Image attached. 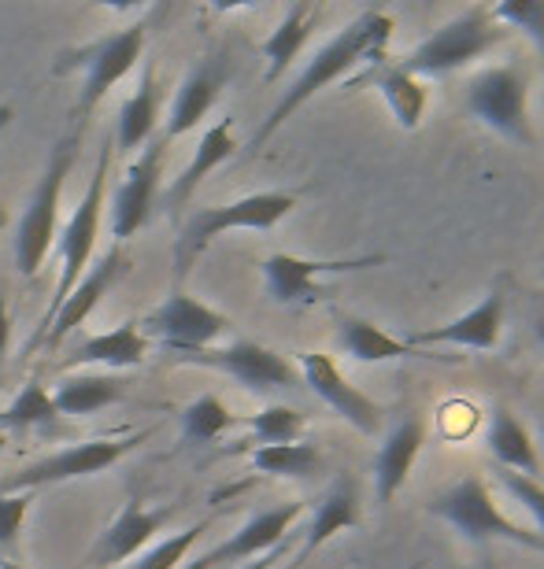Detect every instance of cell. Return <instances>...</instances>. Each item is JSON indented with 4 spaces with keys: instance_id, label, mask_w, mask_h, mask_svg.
<instances>
[{
    "instance_id": "cell-1",
    "label": "cell",
    "mask_w": 544,
    "mask_h": 569,
    "mask_svg": "<svg viewBox=\"0 0 544 569\" xmlns=\"http://www.w3.org/2000/svg\"><path fill=\"white\" fill-rule=\"evenodd\" d=\"M393 30H396V22H393L389 11H363L359 19L348 22V27L337 33L334 41H326L323 49L311 56V63L304 67L297 82L281 93L278 104L270 108V116L259 122L253 141L245 144V156L259 152V148L275 138V133L286 127V122L297 116V111L308 104L311 97H319L326 86L342 82V78L353 71L356 63L385 60V49H389V41H393Z\"/></svg>"
},
{
    "instance_id": "cell-2",
    "label": "cell",
    "mask_w": 544,
    "mask_h": 569,
    "mask_svg": "<svg viewBox=\"0 0 544 569\" xmlns=\"http://www.w3.org/2000/svg\"><path fill=\"white\" fill-rule=\"evenodd\" d=\"M507 38V30L493 19L489 4H471L459 16H452L445 27H437L426 41H418L412 52L404 56L400 67L412 78H448L482 60L496 44Z\"/></svg>"
},
{
    "instance_id": "cell-3",
    "label": "cell",
    "mask_w": 544,
    "mask_h": 569,
    "mask_svg": "<svg viewBox=\"0 0 544 569\" xmlns=\"http://www.w3.org/2000/svg\"><path fill=\"white\" fill-rule=\"evenodd\" d=\"M297 208V192H253V197H241L234 203H222V208H204L178 230L175 241V281L181 284L189 278L192 263L208 252V244L215 237L230 233V230H275V226L286 219V214Z\"/></svg>"
},
{
    "instance_id": "cell-4",
    "label": "cell",
    "mask_w": 544,
    "mask_h": 569,
    "mask_svg": "<svg viewBox=\"0 0 544 569\" xmlns=\"http://www.w3.org/2000/svg\"><path fill=\"white\" fill-rule=\"evenodd\" d=\"M78 141H82V130H71L56 141L49 163H44L41 181L33 186V197L27 203L16 230V267L22 278H33L44 263V256L52 252L56 244V230H60V197H63V181L71 174L75 159H78Z\"/></svg>"
},
{
    "instance_id": "cell-5",
    "label": "cell",
    "mask_w": 544,
    "mask_h": 569,
    "mask_svg": "<svg viewBox=\"0 0 544 569\" xmlns=\"http://www.w3.org/2000/svg\"><path fill=\"white\" fill-rule=\"evenodd\" d=\"M426 510L471 543L504 540V543H515V548L544 555V540L534 537V532H526L523 526H515L507 515H501V507L493 503L489 485H485L478 473H467V477H459V481H452L445 492H437L429 499Z\"/></svg>"
},
{
    "instance_id": "cell-6",
    "label": "cell",
    "mask_w": 544,
    "mask_h": 569,
    "mask_svg": "<svg viewBox=\"0 0 544 569\" xmlns=\"http://www.w3.org/2000/svg\"><path fill=\"white\" fill-rule=\"evenodd\" d=\"M467 111L493 130L496 138L534 148V122H530V74L518 63L485 67L467 82Z\"/></svg>"
},
{
    "instance_id": "cell-7",
    "label": "cell",
    "mask_w": 544,
    "mask_h": 569,
    "mask_svg": "<svg viewBox=\"0 0 544 569\" xmlns=\"http://www.w3.org/2000/svg\"><path fill=\"white\" fill-rule=\"evenodd\" d=\"M145 38H149V22H130V27H122L116 33H108V38H100L93 44H86V49L71 52L60 63V71L63 67H82L86 71V86H82V93H78V108H75V127L78 130L86 127L89 111L108 97V89L116 82H122V78L138 67L141 52H145Z\"/></svg>"
},
{
    "instance_id": "cell-8",
    "label": "cell",
    "mask_w": 544,
    "mask_h": 569,
    "mask_svg": "<svg viewBox=\"0 0 544 569\" xmlns=\"http://www.w3.org/2000/svg\"><path fill=\"white\" fill-rule=\"evenodd\" d=\"M111 141H105L100 148V159H97V170H93V181H89L82 203L75 208L71 222L63 226V237H60V259H63V270H60V284H56V300L44 315V326L49 318L60 311V303L71 296V289L82 274L89 270V259H93V248H97V237H100V222H105V211H108V167H111Z\"/></svg>"
},
{
    "instance_id": "cell-9",
    "label": "cell",
    "mask_w": 544,
    "mask_h": 569,
    "mask_svg": "<svg viewBox=\"0 0 544 569\" xmlns=\"http://www.w3.org/2000/svg\"><path fill=\"white\" fill-rule=\"evenodd\" d=\"M178 362H192V367L219 370L237 385H245L248 392H278V389H297L300 373L297 367L278 356L275 348H264L256 340H234L226 348H200V351H181Z\"/></svg>"
},
{
    "instance_id": "cell-10",
    "label": "cell",
    "mask_w": 544,
    "mask_h": 569,
    "mask_svg": "<svg viewBox=\"0 0 544 569\" xmlns=\"http://www.w3.org/2000/svg\"><path fill=\"white\" fill-rule=\"evenodd\" d=\"M145 440V432L138 437H122V440H86V443H75L67 451H56V455H44V459L22 466L19 473H11L0 492H33V488H44V485H60V481H78V477H97L111 470L122 455H130L138 443Z\"/></svg>"
},
{
    "instance_id": "cell-11",
    "label": "cell",
    "mask_w": 544,
    "mask_h": 569,
    "mask_svg": "<svg viewBox=\"0 0 544 569\" xmlns=\"http://www.w3.org/2000/svg\"><path fill=\"white\" fill-rule=\"evenodd\" d=\"M385 256H359V259H304L289 252H275L264 259V284L267 296L281 307H297V303H315L326 300L330 289L323 284V278L334 274H356V270L382 267Z\"/></svg>"
},
{
    "instance_id": "cell-12",
    "label": "cell",
    "mask_w": 544,
    "mask_h": 569,
    "mask_svg": "<svg viewBox=\"0 0 544 569\" xmlns=\"http://www.w3.org/2000/svg\"><path fill=\"white\" fill-rule=\"evenodd\" d=\"M300 378L337 418H345L363 437H378L385 429V407L374 403L367 392H359L330 356H323V351H304Z\"/></svg>"
},
{
    "instance_id": "cell-13",
    "label": "cell",
    "mask_w": 544,
    "mask_h": 569,
    "mask_svg": "<svg viewBox=\"0 0 544 569\" xmlns=\"http://www.w3.org/2000/svg\"><path fill=\"white\" fill-rule=\"evenodd\" d=\"M141 333L145 337H156L167 351H175V356H181V351H200V348H211L215 340L222 337L226 329V318L219 311H211L208 303L192 300V296H186L181 289H175L167 300L156 307V311L145 318Z\"/></svg>"
},
{
    "instance_id": "cell-14",
    "label": "cell",
    "mask_w": 544,
    "mask_h": 569,
    "mask_svg": "<svg viewBox=\"0 0 544 569\" xmlns=\"http://www.w3.org/2000/svg\"><path fill=\"white\" fill-rule=\"evenodd\" d=\"M164 148L167 141L156 138L141 148V156L127 167V178L119 181L116 197H111L108 211V230L122 244L127 237H133L145 222L152 219L156 208V189H160V167H164Z\"/></svg>"
},
{
    "instance_id": "cell-15",
    "label": "cell",
    "mask_w": 544,
    "mask_h": 569,
    "mask_svg": "<svg viewBox=\"0 0 544 569\" xmlns=\"http://www.w3.org/2000/svg\"><path fill=\"white\" fill-rule=\"evenodd\" d=\"M504 315H507V296L496 284L482 296L471 311H463L459 318H452L445 326L434 329H418V333L404 337L412 348H467V351H493L501 345L504 333Z\"/></svg>"
},
{
    "instance_id": "cell-16",
    "label": "cell",
    "mask_w": 544,
    "mask_h": 569,
    "mask_svg": "<svg viewBox=\"0 0 544 569\" xmlns=\"http://www.w3.org/2000/svg\"><path fill=\"white\" fill-rule=\"evenodd\" d=\"M304 510L308 507H304L300 499H289V503L259 510V515L248 518L230 540H222L219 548H211L200 562H192L189 569H215V566H226V562L245 566V562L259 559V555H270L275 548H281V540L289 537V529L297 526Z\"/></svg>"
},
{
    "instance_id": "cell-17",
    "label": "cell",
    "mask_w": 544,
    "mask_h": 569,
    "mask_svg": "<svg viewBox=\"0 0 544 569\" xmlns=\"http://www.w3.org/2000/svg\"><path fill=\"white\" fill-rule=\"evenodd\" d=\"M122 270H127L122 244L108 248V252L97 259V267H89L86 274H82V281H78L75 289H71V296H67V300L60 303V311L49 318V326H44V345H49V348L63 345V337L75 333V329L97 311V303L105 300L108 289L119 281Z\"/></svg>"
},
{
    "instance_id": "cell-18",
    "label": "cell",
    "mask_w": 544,
    "mask_h": 569,
    "mask_svg": "<svg viewBox=\"0 0 544 569\" xmlns=\"http://www.w3.org/2000/svg\"><path fill=\"white\" fill-rule=\"evenodd\" d=\"M423 443H426V418L407 415L404 422L393 426L389 437L382 440V448L374 451V496H378L382 510H389L393 499L404 492Z\"/></svg>"
},
{
    "instance_id": "cell-19",
    "label": "cell",
    "mask_w": 544,
    "mask_h": 569,
    "mask_svg": "<svg viewBox=\"0 0 544 569\" xmlns=\"http://www.w3.org/2000/svg\"><path fill=\"white\" fill-rule=\"evenodd\" d=\"M226 74H230V63H226V56H208V60H200L197 67H192L189 78L181 82V89L175 93L171 116H167V127H164V141L167 144L178 141L181 133H189V130L200 127V119L208 116L211 104L222 93Z\"/></svg>"
},
{
    "instance_id": "cell-20",
    "label": "cell",
    "mask_w": 544,
    "mask_h": 569,
    "mask_svg": "<svg viewBox=\"0 0 544 569\" xmlns=\"http://www.w3.org/2000/svg\"><path fill=\"white\" fill-rule=\"evenodd\" d=\"M363 521V510H359V488H356V477L342 473L337 481L326 488L323 499L315 503L311 510V521H308V532H304V548L297 551V562L289 569H300L308 566V559L319 548H326L337 532L345 529H359Z\"/></svg>"
},
{
    "instance_id": "cell-21",
    "label": "cell",
    "mask_w": 544,
    "mask_h": 569,
    "mask_svg": "<svg viewBox=\"0 0 544 569\" xmlns=\"http://www.w3.org/2000/svg\"><path fill=\"white\" fill-rule=\"evenodd\" d=\"M164 521H167V510H145L141 499H127V507L119 510L116 521L100 532L97 548L89 551V566L108 569V566L133 559V555L164 529Z\"/></svg>"
},
{
    "instance_id": "cell-22",
    "label": "cell",
    "mask_w": 544,
    "mask_h": 569,
    "mask_svg": "<svg viewBox=\"0 0 544 569\" xmlns=\"http://www.w3.org/2000/svg\"><path fill=\"white\" fill-rule=\"evenodd\" d=\"M353 89L359 86H374L378 93L385 97V104H389L393 111V119H396V127L400 130H418L423 127V116H426V89L418 78H412L404 71L400 63H389V56L378 63H370V71L367 74H359L348 82Z\"/></svg>"
},
{
    "instance_id": "cell-23",
    "label": "cell",
    "mask_w": 544,
    "mask_h": 569,
    "mask_svg": "<svg viewBox=\"0 0 544 569\" xmlns=\"http://www.w3.org/2000/svg\"><path fill=\"white\" fill-rule=\"evenodd\" d=\"M234 152H237V141H234V122L230 119H222V122H215L211 130H204V138L197 141V148H192L189 167L181 170L175 186L167 189V214H178L181 208H186L192 192L200 189V181L208 178L211 170H219Z\"/></svg>"
},
{
    "instance_id": "cell-24",
    "label": "cell",
    "mask_w": 544,
    "mask_h": 569,
    "mask_svg": "<svg viewBox=\"0 0 544 569\" xmlns=\"http://www.w3.org/2000/svg\"><path fill=\"white\" fill-rule=\"evenodd\" d=\"M160 104H164V93H160V82H156V67L149 63L141 74V86L133 89V97L119 108L116 141L111 144H119L122 152H133V148L149 144L156 133V122H160Z\"/></svg>"
},
{
    "instance_id": "cell-25",
    "label": "cell",
    "mask_w": 544,
    "mask_h": 569,
    "mask_svg": "<svg viewBox=\"0 0 544 569\" xmlns=\"http://www.w3.org/2000/svg\"><path fill=\"white\" fill-rule=\"evenodd\" d=\"M122 396H127V381L111 378V373H75L52 389V407L60 418H82L119 403Z\"/></svg>"
},
{
    "instance_id": "cell-26",
    "label": "cell",
    "mask_w": 544,
    "mask_h": 569,
    "mask_svg": "<svg viewBox=\"0 0 544 569\" xmlns=\"http://www.w3.org/2000/svg\"><path fill=\"white\" fill-rule=\"evenodd\" d=\"M149 348H152V340L141 333L138 322H122L116 329H108V333L82 340V345L75 348L71 362H97V367L127 370V367H141Z\"/></svg>"
},
{
    "instance_id": "cell-27",
    "label": "cell",
    "mask_w": 544,
    "mask_h": 569,
    "mask_svg": "<svg viewBox=\"0 0 544 569\" xmlns=\"http://www.w3.org/2000/svg\"><path fill=\"white\" fill-rule=\"evenodd\" d=\"M337 345L345 348L348 359L356 362H396V359H429V351H418L407 345L404 337L385 333L382 326L367 322V318H345Z\"/></svg>"
},
{
    "instance_id": "cell-28",
    "label": "cell",
    "mask_w": 544,
    "mask_h": 569,
    "mask_svg": "<svg viewBox=\"0 0 544 569\" xmlns=\"http://www.w3.org/2000/svg\"><path fill=\"white\" fill-rule=\"evenodd\" d=\"M489 451H493V459L501 462V470H512V473H523V477H537V481H541L537 443H534V437H530V429L518 422V418L507 411V407H496V411H493Z\"/></svg>"
},
{
    "instance_id": "cell-29",
    "label": "cell",
    "mask_w": 544,
    "mask_h": 569,
    "mask_svg": "<svg viewBox=\"0 0 544 569\" xmlns=\"http://www.w3.org/2000/svg\"><path fill=\"white\" fill-rule=\"evenodd\" d=\"M319 19V8L315 4H293L270 38L264 41V56H267V71H264V82H278L281 74L289 71V63L297 60L300 49L308 44L311 38V27Z\"/></svg>"
},
{
    "instance_id": "cell-30",
    "label": "cell",
    "mask_w": 544,
    "mask_h": 569,
    "mask_svg": "<svg viewBox=\"0 0 544 569\" xmlns=\"http://www.w3.org/2000/svg\"><path fill=\"white\" fill-rule=\"evenodd\" d=\"M248 462H253L256 473H267V477H293V481H300V477H311L319 470L323 455L315 443H267V448H253L248 455Z\"/></svg>"
},
{
    "instance_id": "cell-31",
    "label": "cell",
    "mask_w": 544,
    "mask_h": 569,
    "mask_svg": "<svg viewBox=\"0 0 544 569\" xmlns=\"http://www.w3.org/2000/svg\"><path fill=\"white\" fill-rule=\"evenodd\" d=\"M60 422L52 407V392L44 385L30 381L22 385L19 396L0 411V432H22V429H49Z\"/></svg>"
},
{
    "instance_id": "cell-32",
    "label": "cell",
    "mask_w": 544,
    "mask_h": 569,
    "mask_svg": "<svg viewBox=\"0 0 544 569\" xmlns=\"http://www.w3.org/2000/svg\"><path fill=\"white\" fill-rule=\"evenodd\" d=\"M230 426H237V418L226 411L219 396H200L181 411V440L186 443H211Z\"/></svg>"
},
{
    "instance_id": "cell-33",
    "label": "cell",
    "mask_w": 544,
    "mask_h": 569,
    "mask_svg": "<svg viewBox=\"0 0 544 569\" xmlns=\"http://www.w3.org/2000/svg\"><path fill=\"white\" fill-rule=\"evenodd\" d=\"M248 432H253L256 448H267V443H297L304 437V429H308V418L300 411H293V407H264L259 415L245 418Z\"/></svg>"
},
{
    "instance_id": "cell-34",
    "label": "cell",
    "mask_w": 544,
    "mask_h": 569,
    "mask_svg": "<svg viewBox=\"0 0 544 569\" xmlns=\"http://www.w3.org/2000/svg\"><path fill=\"white\" fill-rule=\"evenodd\" d=\"M489 8L504 30H523L534 41V49L544 56V0H504V4Z\"/></svg>"
},
{
    "instance_id": "cell-35",
    "label": "cell",
    "mask_w": 544,
    "mask_h": 569,
    "mask_svg": "<svg viewBox=\"0 0 544 569\" xmlns=\"http://www.w3.org/2000/svg\"><path fill=\"white\" fill-rule=\"evenodd\" d=\"M204 529H208V521H197V526H189V529L175 532V537L160 540L152 551H145L141 559L133 562V569H175V566L189 555L192 543L200 540V532H204Z\"/></svg>"
},
{
    "instance_id": "cell-36",
    "label": "cell",
    "mask_w": 544,
    "mask_h": 569,
    "mask_svg": "<svg viewBox=\"0 0 544 569\" xmlns=\"http://www.w3.org/2000/svg\"><path fill=\"white\" fill-rule=\"evenodd\" d=\"M501 485H504V492L537 521L541 540H544V481H537V477L512 473V470H501Z\"/></svg>"
},
{
    "instance_id": "cell-37",
    "label": "cell",
    "mask_w": 544,
    "mask_h": 569,
    "mask_svg": "<svg viewBox=\"0 0 544 569\" xmlns=\"http://www.w3.org/2000/svg\"><path fill=\"white\" fill-rule=\"evenodd\" d=\"M30 492H0V548H11L27 521V510H30Z\"/></svg>"
},
{
    "instance_id": "cell-38",
    "label": "cell",
    "mask_w": 544,
    "mask_h": 569,
    "mask_svg": "<svg viewBox=\"0 0 544 569\" xmlns=\"http://www.w3.org/2000/svg\"><path fill=\"white\" fill-rule=\"evenodd\" d=\"M8 348H11V311H8V296L0 292V367L8 359Z\"/></svg>"
},
{
    "instance_id": "cell-39",
    "label": "cell",
    "mask_w": 544,
    "mask_h": 569,
    "mask_svg": "<svg viewBox=\"0 0 544 569\" xmlns=\"http://www.w3.org/2000/svg\"><path fill=\"white\" fill-rule=\"evenodd\" d=\"M281 555V548H275L270 555H259V559H253V562H245V566H237V569H270V562H275Z\"/></svg>"
},
{
    "instance_id": "cell-40",
    "label": "cell",
    "mask_w": 544,
    "mask_h": 569,
    "mask_svg": "<svg viewBox=\"0 0 544 569\" xmlns=\"http://www.w3.org/2000/svg\"><path fill=\"white\" fill-rule=\"evenodd\" d=\"M534 329H537V340L544 345V315H537V318H534Z\"/></svg>"
},
{
    "instance_id": "cell-41",
    "label": "cell",
    "mask_w": 544,
    "mask_h": 569,
    "mask_svg": "<svg viewBox=\"0 0 544 569\" xmlns=\"http://www.w3.org/2000/svg\"><path fill=\"white\" fill-rule=\"evenodd\" d=\"M8 119H11V111H8V108H0V130L8 127Z\"/></svg>"
},
{
    "instance_id": "cell-42",
    "label": "cell",
    "mask_w": 544,
    "mask_h": 569,
    "mask_svg": "<svg viewBox=\"0 0 544 569\" xmlns=\"http://www.w3.org/2000/svg\"><path fill=\"white\" fill-rule=\"evenodd\" d=\"M0 569H27V566H19V562H0Z\"/></svg>"
},
{
    "instance_id": "cell-43",
    "label": "cell",
    "mask_w": 544,
    "mask_h": 569,
    "mask_svg": "<svg viewBox=\"0 0 544 569\" xmlns=\"http://www.w3.org/2000/svg\"><path fill=\"white\" fill-rule=\"evenodd\" d=\"M0 448H4V432H0Z\"/></svg>"
}]
</instances>
